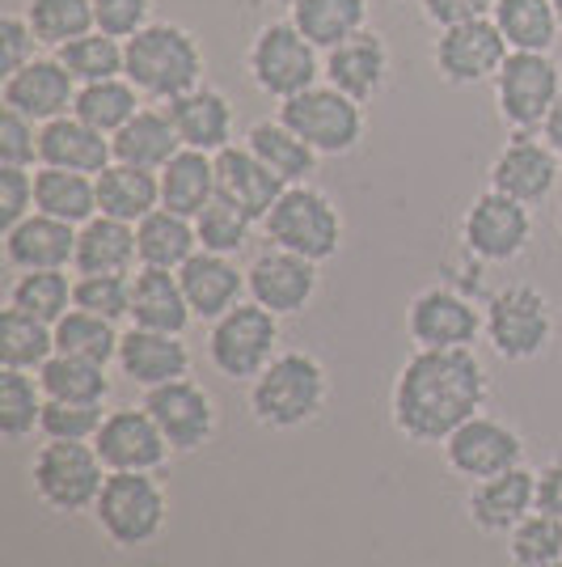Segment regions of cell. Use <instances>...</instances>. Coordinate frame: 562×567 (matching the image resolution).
Listing matches in <instances>:
<instances>
[{
  "mask_svg": "<svg viewBox=\"0 0 562 567\" xmlns=\"http://www.w3.org/2000/svg\"><path fill=\"white\" fill-rule=\"evenodd\" d=\"M9 309H22L30 318L55 327L72 309V280L64 271H18V280L9 284Z\"/></svg>",
  "mask_w": 562,
  "mask_h": 567,
  "instance_id": "cell-45",
  "label": "cell"
},
{
  "mask_svg": "<svg viewBox=\"0 0 562 567\" xmlns=\"http://www.w3.org/2000/svg\"><path fill=\"white\" fill-rule=\"evenodd\" d=\"M538 508L550 517H562V453L538 471Z\"/></svg>",
  "mask_w": 562,
  "mask_h": 567,
  "instance_id": "cell-56",
  "label": "cell"
},
{
  "mask_svg": "<svg viewBox=\"0 0 562 567\" xmlns=\"http://www.w3.org/2000/svg\"><path fill=\"white\" fill-rule=\"evenodd\" d=\"M559 229H562V216H559Z\"/></svg>",
  "mask_w": 562,
  "mask_h": 567,
  "instance_id": "cell-60",
  "label": "cell"
},
{
  "mask_svg": "<svg viewBox=\"0 0 562 567\" xmlns=\"http://www.w3.org/2000/svg\"><path fill=\"white\" fill-rule=\"evenodd\" d=\"M482 334L508 364L541 360L554 343V306L538 284H508L482 306Z\"/></svg>",
  "mask_w": 562,
  "mask_h": 567,
  "instance_id": "cell-5",
  "label": "cell"
},
{
  "mask_svg": "<svg viewBox=\"0 0 562 567\" xmlns=\"http://www.w3.org/2000/svg\"><path fill=\"white\" fill-rule=\"evenodd\" d=\"M508 55H512V48H508V39L499 34V25H495L491 18H478V22L436 30L431 69H436V76H440L445 85H452V90H473V85L495 81Z\"/></svg>",
  "mask_w": 562,
  "mask_h": 567,
  "instance_id": "cell-14",
  "label": "cell"
},
{
  "mask_svg": "<svg viewBox=\"0 0 562 567\" xmlns=\"http://www.w3.org/2000/svg\"><path fill=\"white\" fill-rule=\"evenodd\" d=\"M322 55L326 51L313 48L305 34L292 25V18H280V22L258 25V34L250 39V51H246V72H250L258 94L288 102V97L313 90L318 81H326Z\"/></svg>",
  "mask_w": 562,
  "mask_h": 567,
  "instance_id": "cell-6",
  "label": "cell"
},
{
  "mask_svg": "<svg viewBox=\"0 0 562 567\" xmlns=\"http://www.w3.org/2000/svg\"><path fill=\"white\" fill-rule=\"evenodd\" d=\"M178 280H183V292L190 301V313L199 322H216V318H225L229 309H237L250 297V284H246V271L237 267V259L211 255V250H199L178 271Z\"/></svg>",
  "mask_w": 562,
  "mask_h": 567,
  "instance_id": "cell-26",
  "label": "cell"
},
{
  "mask_svg": "<svg viewBox=\"0 0 562 567\" xmlns=\"http://www.w3.org/2000/svg\"><path fill=\"white\" fill-rule=\"evenodd\" d=\"M562 183V157L541 141V132H512V141L495 153L487 169V187L512 195L520 204L538 208Z\"/></svg>",
  "mask_w": 562,
  "mask_h": 567,
  "instance_id": "cell-17",
  "label": "cell"
},
{
  "mask_svg": "<svg viewBox=\"0 0 562 567\" xmlns=\"http://www.w3.org/2000/svg\"><path fill=\"white\" fill-rule=\"evenodd\" d=\"M330 402V373L313 352H280L250 381V415L271 432L309 427Z\"/></svg>",
  "mask_w": 562,
  "mask_h": 567,
  "instance_id": "cell-3",
  "label": "cell"
},
{
  "mask_svg": "<svg viewBox=\"0 0 562 567\" xmlns=\"http://www.w3.org/2000/svg\"><path fill=\"white\" fill-rule=\"evenodd\" d=\"M495 85V111L512 132H541L550 106L562 94V64L554 51H512Z\"/></svg>",
  "mask_w": 562,
  "mask_h": 567,
  "instance_id": "cell-11",
  "label": "cell"
},
{
  "mask_svg": "<svg viewBox=\"0 0 562 567\" xmlns=\"http://www.w3.org/2000/svg\"><path fill=\"white\" fill-rule=\"evenodd\" d=\"M280 118L318 157H347L364 144V132H368L364 102L334 90L330 81H318L305 94L280 102Z\"/></svg>",
  "mask_w": 562,
  "mask_h": 567,
  "instance_id": "cell-9",
  "label": "cell"
},
{
  "mask_svg": "<svg viewBox=\"0 0 562 567\" xmlns=\"http://www.w3.org/2000/svg\"><path fill=\"white\" fill-rule=\"evenodd\" d=\"M118 339H123L118 322H106V318L85 313L76 306L55 322V352L85 355V360H97V364H115Z\"/></svg>",
  "mask_w": 562,
  "mask_h": 567,
  "instance_id": "cell-46",
  "label": "cell"
},
{
  "mask_svg": "<svg viewBox=\"0 0 562 567\" xmlns=\"http://www.w3.org/2000/svg\"><path fill=\"white\" fill-rule=\"evenodd\" d=\"M280 355V318L258 301H241L208 327V360L220 378L254 381Z\"/></svg>",
  "mask_w": 562,
  "mask_h": 567,
  "instance_id": "cell-10",
  "label": "cell"
},
{
  "mask_svg": "<svg viewBox=\"0 0 562 567\" xmlns=\"http://www.w3.org/2000/svg\"><path fill=\"white\" fill-rule=\"evenodd\" d=\"M246 284H250V301L271 309L275 318H292L318 297V262L301 259L292 250L267 246L250 267H246Z\"/></svg>",
  "mask_w": 562,
  "mask_h": 567,
  "instance_id": "cell-20",
  "label": "cell"
},
{
  "mask_svg": "<svg viewBox=\"0 0 562 567\" xmlns=\"http://www.w3.org/2000/svg\"><path fill=\"white\" fill-rule=\"evenodd\" d=\"M491 22L512 51H554L562 34L554 0H495Z\"/></svg>",
  "mask_w": 562,
  "mask_h": 567,
  "instance_id": "cell-38",
  "label": "cell"
},
{
  "mask_svg": "<svg viewBox=\"0 0 562 567\" xmlns=\"http://www.w3.org/2000/svg\"><path fill=\"white\" fill-rule=\"evenodd\" d=\"M76 94L81 85L72 81V72L60 64V55H34L30 64L9 72L0 81V102L18 115L34 118V123H51L60 115L76 111Z\"/></svg>",
  "mask_w": 562,
  "mask_h": 567,
  "instance_id": "cell-19",
  "label": "cell"
},
{
  "mask_svg": "<svg viewBox=\"0 0 562 567\" xmlns=\"http://www.w3.org/2000/svg\"><path fill=\"white\" fill-rule=\"evenodd\" d=\"M541 141L550 144V148H554V153L562 157V94H559V102L550 106L545 123H541Z\"/></svg>",
  "mask_w": 562,
  "mask_h": 567,
  "instance_id": "cell-57",
  "label": "cell"
},
{
  "mask_svg": "<svg viewBox=\"0 0 562 567\" xmlns=\"http://www.w3.org/2000/svg\"><path fill=\"white\" fill-rule=\"evenodd\" d=\"M246 148L254 153L262 166L280 178L283 187H296V183H309L318 174V153L309 148L280 115L275 118H258L254 127L246 132Z\"/></svg>",
  "mask_w": 562,
  "mask_h": 567,
  "instance_id": "cell-31",
  "label": "cell"
},
{
  "mask_svg": "<svg viewBox=\"0 0 562 567\" xmlns=\"http://www.w3.org/2000/svg\"><path fill=\"white\" fill-rule=\"evenodd\" d=\"M550 567H562V564H550Z\"/></svg>",
  "mask_w": 562,
  "mask_h": 567,
  "instance_id": "cell-61",
  "label": "cell"
},
{
  "mask_svg": "<svg viewBox=\"0 0 562 567\" xmlns=\"http://www.w3.org/2000/svg\"><path fill=\"white\" fill-rule=\"evenodd\" d=\"M34 213L85 225L97 216V178L94 174H76V169L39 166L34 169Z\"/></svg>",
  "mask_w": 562,
  "mask_h": 567,
  "instance_id": "cell-36",
  "label": "cell"
},
{
  "mask_svg": "<svg viewBox=\"0 0 562 567\" xmlns=\"http://www.w3.org/2000/svg\"><path fill=\"white\" fill-rule=\"evenodd\" d=\"M115 364L132 385L157 390V385H169V381L178 378H190V348L183 343V334L132 327L118 339Z\"/></svg>",
  "mask_w": 562,
  "mask_h": 567,
  "instance_id": "cell-24",
  "label": "cell"
},
{
  "mask_svg": "<svg viewBox=\"0 0 562 567\" xmlns=\"http://www.w3.org/2000/svg\"><path fill=\"white\" fill-rule=\"evenodd\" d=\"M419 9H423V18L436 25V30H448V25L491 18L495 0H419Z\"/></svg>",
  "mask_w": 562,
  "mask_h": 567,
  "instance_id": "cell-55",
  "label": "cell"
},
{
  "mask_svg": "<svg viewBox=\"0 0 562 567\" xmlns=\"http://www.w3.org/2000/svg\"><path fill=\"white\" fill-rule=\"evenodd\" d=\"M39 127L34 118L18 115V111H0V166H22L34 169L39 162Z\"/></svg>",
  "mask_w": 562,
  "mask_h": 567,
  "instance_id": "cell-51",
  "label": "cell"
},
{
  "mask_svg": "<svg viewBox=\"0 0 562 567\" xmlns=\"http://www.w3.org/2000/svg\"><path fill=\"white\" fill-rule=\"evenodd\" d=\"M440 450H445L448 471L457 478H469V483H482V478H495L512 466H524V436L495 415H473Z\"/></svg>",
  "mask_w": 562,
  "mask_h": 567,
  "instance_id": "cell-18",
  "label": "cell"
},
{
  "mask_svg": "<svg viewBox=\"0 0 562 567\" xmlns=\"http://www.w3.org/2000/svg\"><path fill=\"white\" fill-rule=\"evenodd\" d=\"M195 322L190 301L183 292L178 271H157V267H140L132 276V327L165 334H187Z\"/></svg>",
  "mask_w": 562,
  "mask_h": 567,
  "instance_id": "cell-29",
  "label": "cell"
},
{
  "mask_svg": "<svg viewBox=\"0 0 562 567\" xmlns=\"http://www.w3.org/2000/svg\"><path fill=\"white\" fill-rule=\"evenodd\" d=\"M533 241V208L520 204L503 190H478L469 199L466 216H461V250L473 259L491 262H516Z\"/></svg>",
  "mask_w": 562,
  "mask_h": 567,
  "instance_id": "cell-12",
  "label": "cell"
},
{
  "mask_svg": "<svg viewBox=\"0 0 562 567\" xmlns=\"http://www.w3.org/2000/svg\"><path fill=\"white\" fill-rule=\"evenodd\" d=\"M0 246H4V262L13 271H64L76 259V225L30 213L13 229H4Z\"/></svg>",
  "mask_w": 562,
  "mask_h": 567,
  "instance_id": "cell-25",
  "label": "cell"
},
{
  "mask_svg": "<svg viewBox=\"0 0 562 567\" xmlns=\"http://www.w3.org/2000/svg\"><path fill=\"white\" fill-rule=\"evenodd\" d=\"M271 4H288V9H292V4H296V0H271Z\"/></svg>",
  "mask_w": 562,
  "mask_h": 567,
  "instance_id": "cell-58",
  "label": "cell"
},
{
  "mask_svg": "<svg viewBox=\"0 0 562 567\" xmlns=\"http://www.w3.org/2000/svg\"><path fill=\"white\" fill-rule=\"evenodd\" d=\"M72 306L97 313L106 322H123L132 318V276H76Z\"/></svg>",
  "mask_w": 562,
  "mask_h": 567,
  "instance_id": "cell-49",
  "label": "cell"
},
{
  "mask_svg": "<svg viewBox=\"0 0 562 567\" xmlns=\"http://www.w3.org/2000/svg\"><path fill=\"white\" fill-rule=\"evenodd\" d=\"M288 18L313 48L330 51L360 30H368V0H296Z\"/></svg>",
  "mask_w": 562,
  "mask_h": 567,
  "instance_id": "cell-37",
  "label": "cell"
},
{
  "mask_svg": "<svg viewBox=\"0 0 562 567\" xmlns=\"http://www.w3.org/2000/svg\"><path fill=\"white\" fill-rule=\"evenodd\" d=\"M94 450L111 474H157L174 453L157 420L144 406L106 411V420L94 436Z\"/></svg>",
  "mask_w": 562,
  "mask_h": 567,
  "instance_id": "cell-15",
  "label": "cell"
},
{
  "mask_svg": "<svg viewBox=\"0 0 562 567\" xmlns=\"http://www.w3.org/2000/svg\"><path fill=\"white\" fill-rule=\"evenodd\" d=\"M508 555L516 567H550L562 564V517L550 513H529V517L508 534Z\"/></svg>",
  "mask_w": 562,
  "mask_h": 567,
  "instance_id": "cell-48",
  "label": "cell"
},
{
  "mask_svg": "<svg viewBox=\"0 0 562 567\" xmlns=\"http://www.w3.org/2000/svg\"><path fill=\"white\" fill-rule=\"evenodd\" d=\"M165 111L174 118V132H178V141L183 148H199V153H225L229 144H233V132H237V111L229 94L225 90H216V85H195L190 94L174 97V102H165Z\"/></svg>",
  "mask_w": 562,
  "mask_h": 567,
  "instance_id": "cell-23",
  "label": "cell"
},
{
  "mask_svg": "<svg viewBox=\"0 0 562 567\" xmlns=\"http://www.w3.org/2000/svg\"><path fill=\"white\" fill-rule=\"evenodd\" d=\"M51 355H55V327L4 306L0 313V369L39 373Z\"/></svg>",
  "mask_w": 562,
  "mask_h": 567,
  "instance_id": "cell-40",
  "label": "cell"
},
{
  "mask_svg": "<svg viewBox=\"0 0 562 567\" xmlns=\"http://www.w3.org/2000/svg\"><path fill=\"white\" fill-rule=\"evenodd\" d=\"M115 162V141L90 127L85 118L60 115L39 127V166L76 169V174H102Z\"/></svg>",
  "mask_w": 562,
  "mask_h": 567,
  "instance_id": "cell-27",
  "label": "cell"
},
{
  "mask_svg": "<svg viewBox=\"0 0 562 567\" xmlns=\"http://www.w3.org/2000/svg\"><path fill=\"white\" fill-rule=\"evenodd\" d=\"M140 111H144L140 90H136L127 76H111V81L81 85V94H76V111H72V115L85 118L90 127L106 132V136H115V132H123V127L140 115Z\"/></svg>",
  "mask_w": 562,
  "mask_h": 567,
  "instance_id": "cell-41",
  "label": "cell"
},
{
  "mask_svg": "<svg viewBox=\"0 0 562 567\" xmlns=\"http://www.w3.org/2000/svg\"><path fill=\"white\" fill-rule=\"evenodd\" d=\"M76 276H132L140 267L136 225L97 213L76 229Z\"/></svg>",
  "mask_w": 562,
  "mask_h": 567,
  "instance_id": "cell-28",
  "label": "cell"
},
{
  "mask_svg": "<svg viewBox=\"0 0 562 567\" xmlns=\"http://www.w3.org/2000/svg\"><path fill=\"white\" fill-rule=\"evenodd\" d=\"M55 55L72 72L76 85L111 81V76H123V69H127V43L115 39V34H106V30H90V34L72 39L69 48H60Z\"/></svg>",
  "mask_w": 562,
  "mask_h": 567,
  "instance_id": "cell-44",
  "label": "cell"
},
{
  "mask_svg": "<svg viewBox=\"0 0 562 567\" xmlns=\"http://www.w3.org/2000/svg\"><path fill=\"white\" fill-rule=\"evenodd\" d=\"M208 72V55L199 48V39L187 25L178 22H153L140 34L127 39V69L123 76L140 90L144 102H174V97L190 94L195 85H204Z\"/></svg>",
  "mask_w": 562,
  "mask_h": 567,
  "instance_id": "cell-2",
  "label": "cell"
},
{
  "mask_svg": "<svg viewBox=\"0 0 562 567\" xmlns=\"http://www.w3.org/2000/svg\"><path fill=\"white\" fill-rule=\"evenodd\" d=\"M34 51H39V39H34V30L25 22V13H4L0 18V72L9 76V72H18L22 64L34 60Z\"/></svg>",
  "mask_w": 562,
  "mask_h": 567,
  "instance_id": "cell-54",
  "label": "cell"
},
{
  "mask_svg": "<svg viewBox=\"0 0 562 567\" xmlns=\"http://www.w3.org/2000/svg\"><path fill=\"white\" fill-rule=\"evenodd\" d=\"M254 216L241 213L233 199H225V195H216L204 213L195 216V234H199V250H211V255H229L237 259L246 246H250V237H254Z\"/></svg>",
  "mask_w": 562,
  "mask_h": 567,
  "instance_id": "cell-47",
  "label": "cell"
},
{
  "mask_svg": "<svg viewBox=\"0 0 562 567\" xmlns=\"http://www.w3.org/2000/svg\"><path fill=\"white\" fill-rule=\"evenodd\" d=\"M140 406L157 420L174 453L204 450L216 436V424H220L216 399L195 378H178L169 385H157V390H144Z\"/></svg>",
  "mask_w": 562,
  "mask_h": 567,
  "instance_id": "cell-16",
  "label": "cell"
},
{
  "mask_svg": "<svg viewBox=\"0 0 562 567\" xmlns=\"http://www.w3.org/2000/svg\"><path fill=\"white\" fill-rule=\"evenodd\" d=\"M102 538L118 550H136L162 538L169 520V492L157 474H106V487L94 504Z\"/></svg>",
  "mask_w": 562,
  "mask_h": 567,
  "instance_id": "cell-7",
  "label": "cell"
},
{
  "mask_svg": "<svg viewBox=\"0 0 562 567\" xmlns=\"http://www.w3.org/2000/svg\"><path fill=\"white\" fill-rule=\"evenodd\" d=\"M106 462L94 441H48L30 457V487L51 513H94L106 487Z\"/></svg>",
  "mask_w": 562,
  "mask_h": 567,
  "instance_id": "cell-8",
  "label": "cell"
},
{
  "mask_svg": "<svg viewBox=\"0 0 562 567\" xmlns=\"http://www.w3.org/2000/svg\"><path fill=\"white\" fill-rule=\"evenodd\" d=\"M554 13H559V22H562V0H554Z\"/></svg>",
  "mask_w": 562,
  "mask_h": 567,
  "instance_id": "cell-59",
  "label": "cell"
},
{
  "mask_svg": "<svg viewBox=\"0 0 562 567\" xmlns=\"http://www.w3.org/2000/svg\"><path fill=\"white\" fill-rule=\"evenodd\" d=\"M262 234H267V246L292 250L322 267L343 250V213L322 187L296 183L262 216Z\"/></svg>",
  "mask_w": 562,
  "mask_h": 567,
  "instance_id": "cell-4",
  "label": "cell"
},
{
  "mask_svg": "<svg viewBox=\"0 0 562 567\" xmlns=\"http://www.w3.org/2000/svg\"><path fill=\"white\" fill-rule=\"evenodd\" d=\"M153 22H157L153 18V0H94V25L123 39V43Z\"/></svg>",
  "mask_w": 562,
  "mask_h": 567,
  "instance_id": "cell-52",
  "label": "cell"
},
{
  "mask_svg": "<svg viewBox=\"0 0 562 567\" xmlns=\"http://www.w3.org/2000/svg\"><path fill=\"white\" fill-rule=\"evenodd\" d=\"M43 394L55 402H106L111 399V364H97L85 355L55 352L39 369Z\"/></svg>",
  "mask_w": 562,
  "mask_h": 567,
  "instance_id": "cell-39",
  "label": "cell"
},
{
  "mask_svg": "<svg viewBox=\"0 0 562 567\" xmlns=\"http://www.w3.org/2000/svg\"><path fill=\"white\" fill-rule=\"evenodd\" d=\"M162 178V208L178 216H195L208 208L220 195V178H216V157L199 153V148H178L174 162L157 174Z\"/></svg>",
  "mask_w": 562,
  "mask_h": 567,
  "instance_id": "cell-33",
  "label": "cell"
},
{
  "mask_svg": "<svg viewBox=\"0 0 562 567\" xmlns=\"http://www.w3.org/2000/svg\"><path fill=\"white\" fill-rule=\"evenodd\" d=\"M491 381L473 348H415L389 390V420L410 445H445L473 415H482Z\"/></svg>",
  "mask_w": 562,
  "mask_h": 567,
  "instance_id": "cell-1",
  "label": "cell"
},
{
  "mask_svg": "<svg viewBox=\"0 0 562 567\" xmlns=\"http://www.w3.org/2000/svg\"><path fill=\"white\" fill-rule=\"evenodd\" d=\"M136 250H140V267L183 271V267L199 255L195 220H190V216L169 213V208L148 213L140 225H136Z\"/></svg>",
  "mask_w": 562,
  "mask_h": 567,
  "instance_id": "cell-35",
  "label": "cell"
},
{
  "mask_svg": "<svg viewBox=\"0 0 562 567\" xmlns=\"http://www.w3.org/2000/svg\"><path fill=\"white\" fill-rule=\"evenodd\" d=\"M97 178V213L140 225L148 213L162 208V178L153 169L127 166V162H111V166L94 174Z\"/></svg>",
  "mask_w": 562,
  "mask_h": 567,
  "instance_id": "cell-32",
  "label": "cell"
},
{
  "mask_svg": "<svg viewBox=\"0 0 562 567\" xmlns=\"http://www.w3.org/2000/svg\"><path fill=\"white\" fill-rule=\"evenodd\" d=\"M216 178H220V195L233 199L241 213L254 216L258 225H262V216L275 208V199L288 190L246 144H229L225 153H216Z\"/></svg>",
  "mask_w": 562,
  "mask_h": 567,
  "instance_id": "cell-30",
  "label": "cell"
},
{
  "mask_svg": "<svg viewBox=\"0 0 562 567\" xmlns=\"http://www.w3.org/2000/svg\"><path fill=\"white\" fill-rule=\"evenodd\" d=\"M34 213V174L22 166H0V225L13 229Z\"/></svg>",
  "mask_w": 562,
  "mask_h": 567,
  "instance_id": "cell-53",
  "label": "cell"
},
{
  "mask_svg": "<svg viewBox=\"0 0 562 567\" xmlns=\"http://www.w3.org/2000/svg\"><path fill=\"white\" fill-rule=\"evenodd\" d=\"M469 525L482 534H512L529 513H538V471L529 466H512V471L495 474L473 483L466 496Z\"/></svg>",
  "mask_w": 562,
  "mask_h": 567,
  "instance_id": "cell-22",
  "label": "cell"
},
{
  "mask_svg": "<svg viewBox=\"0 0 562 567\" xmlns=\"http://www.w3.org/2000/svg\"><path fill=\"white\" fill-rule=\"evenodd\" d=\"M111 141H115V162L153 169V174H162L174 162V153L183 148L178 132H174V118H169L165 106H144L140 115L132 118L123 132H115Z\"/></svg>",
  "mask_w": 562,
  "mask_h": 567,
  "instance_id": "cell-34",
  "label": "cell"
},
{
  "mask_svg": "<svg viewBox=\"0 0 562 567\" xmlns=\"http://www.w3.org/2000/svg\"><path fill=\"white\" fill-rule=\"evenodd\" d=\"M322 72H326V81L334 90H343V94H352L355 102H373L389 90V76H394V51L385 43V34L381 30H360L352 34L347 43H339V48H330L322 55Z\"/></svg>",
  "mask_w": 562,
  "mask_h": 567,
  "instance_id": "cell-21",
  "label": "cell"
},
{
  "mask_svg": "<svg viewBox=\"0 0 562 567\" xmlns=\"http://www.w3.org/2000/svg\"><path fill=\"white\" fill-rule=\"evenodd\" d=\"M43 381L39 373H22V369H0V436L4 441H22L34 427L43 424Z\"/></svg>",
  "mask_w": 562,
  "mask_h": 567,
  "instance_id": "cell-42",
  "label": "cell"
},
{
  "mask_svg": "<svg viewBox=\"0 0 562 567\" xmlns=\"http://www.w3.org/2000/svg\"><path fill=\"white\" fill-rule=\"evenodd\" d=\"M25 22L34 30L39 48H69L72 39L97 30L94 25V0H25Z\"/></svg>",
  "mask_w": 562,
  "mask_h": 567,
  "instance_id": "cell-43",
  "label": "cell"
},
{
  "mask_svg": "<svg viewBox=\"0 0 562 567\" xmlns=\"http://www.w3.org/2000/svg\"><path fill=\"white\" fill-rule=\"evenodd\" d=\"M478 334H482V306L448 280L419 288L406 306V339L415 348H427V352L473 348Z\"/></svg>",
  "mask_w": 562,
  "mask_h": 567,
  "instance_id": "cell-13",
  "label": "cell"
},
{
  "mask_svg": "<svg viewBox=\"0 0 562 567\" xmlns=\"http://www.w3.org/2000/svg\"><path fill=\"white\" fill-rule=\"evenodd\" d=\"M102 420H106L102 402H55V399H48L39 432H43L48 441H94Z\"/></svg>",
  "mask_w": 562,
  "mask_h": 567,
  "instance_id": "cell-50",
  "label": "cell"
}]
</instances>
